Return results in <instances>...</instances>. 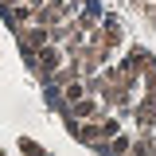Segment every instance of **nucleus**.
Returning <instances> with one entry per match:
<instances>
[{"mask_svg":"<svg viewBox=\"0 0 156 156\" xmlns=\"http://www.w3.org/2000/svg\"><path fill=\"white\" fill-rule=\"evenodd\" d=\"M39 58H43V66L51 70V66H55V62H58V51H51V47H47V51H39Z\"/></svg>","mask_w":156,"mask_h":156,"instance_id":"f257e3e1","label":"nucleus"},{"mask_svg":"<svg viewBox=\"0 0 156 156\" xmlns=\"http://www.w3.org/2000/svg\"><path fill=\"white\" fill-rule=\"evenodd\" d=\"M27 43H47V31H27Z\"/></svg>","mask_w":156,"mask_h":156,"instance_id":"f03ea898","label":"nucleus"}]
</instances>
